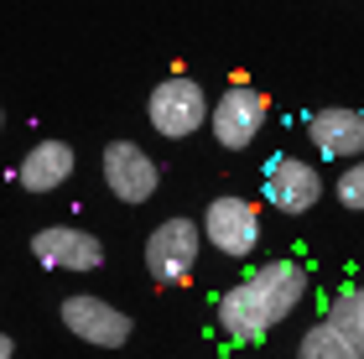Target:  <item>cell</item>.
<instances>
[{
  "mask_svg": "<svg viewBox=\"0 0 364 359\" xmlns=\"http://www.w3.org/2000/svg\"><path fill=\"white\" fill-rule=\"evenodd\" d=\"M99 167H105V188L120 203H146L161 188V167L141 141H109L105 156H99Z\"/></svg>",
  "mask_w": 364,
  "mask_h": 359,
  "instance_id": "cell-5",
  "label": "cell"
},
{
  "mask_svg": "<svg viewBox=\"0 0 364 359\" xmlns=\"http://www.w3.org/2000/svg\"><path fill=\"white\" fill-rule=\"evenodd\" d=\"M73 167H78L73 146L53 136V141H37V146L21 156V167H16V183H21L26 193H58V188L73 177Z\"/></svg>",
  "mask_w": 364,
  "mask_h": 359,
  "instance_id": "cell-11",
  "label": "cell"
},
{
  "mask_svg": "<svg viewBox=\"0 0 364 359\" xmlns=\"http://www.w3.org/2000/svg\"><path fill=\"white\" fill-rule=\"evenodd\" d=\"M203 230L193 219H161L151 235H146V271H151L156 286H182L198 271V255H203Z\"/></svg>",
  "mask_w": 364,
  "mask_h": 359,
  "instance_id": "cell-3",
  "label": "cell"
},
{
  "mask_svg": "<svg viewBox=\"0 0 364 359\" xmlns=\"http://www.w3.org/2000/svg\"><path fill=\"white\" fill-rule=\"evenodd\" d=\"M266 115H271V100L260 94L255 84H229L219 100H213V115H208V130L224 151H245L260 130H266Z\"/></svg>",
  "mask_w": 364,
  "mask_h": 359,
  "instance_id": "cell-4",
  "label": "cell"
},
{
  "mask_svg": "<svg viewBox=\"0 0 364 359\" xmlns=\"http://www.w3.org/2000/svg\"><path fill=\"white\" fill-rule=\"evenodd\" d=\"M333 193H338V203H343V208H354V214H364V156H359V161H349V167L338 172Z\"/></svg>",
  "mask_w": 364,
  "mask_h": 359,
  "instance_id": "cell-14",
  "label": "cell"
},
{
  "mask_svg": "<svg viewBox=\"0 0 364 359\" xmlns=\"http://www.w3.org/2000/svg\"><path fill=\"white\" fill-rule=\"evenodd\" d=\"M296 359H359L354 349H349V338H343L333 323H312V328L302 333V344H296Z\"/></svg>",
  "mask_w": 364,
  "mask_h": 359,
  "instance_id": "cell-13",
  "label": "cell"
},
{
  "mask_svg": "<svg viewBox=\"0 0 364 359\" xmlns=\"http://www.w3.org/2000/svg\"><path fill=\"white\" fill-rule=\"evenodd\" d=\"M63 328L78 333L94 349H120L130 338V313H120L105 297H68L63 302Z\"/></svg>",
  "mask_w": 364,
  "mask_h": 359,
  "instance_id": "cell-8",
  "label": "cell"
},
{
  "mask_svg": "<svg viewBox=\"0 0 364 359\" xmlns=\"http://www.w3.org/2000/svg\"><path fill=\"white\" fill-rule=\"evenodd\" d=\"M302 297H307V271L296 260H266L219 297V328L240 344L266 338L276 323H287L296 313Z\"/></svg>",
  "mask_w": 364,
  "mask_h": 359,
  "instance_id": "cell-1",
  "label": "cell"
},
{
  "mask_svg": "<svg viewBox=\"0 0 364 359\" xmlns=\"http://www.w3.org/2000/svg\"><path fill=\"white\" fill-rule=\"evenodd\" d=\"M203 235L219 255H250L260 245V208L240 193H224L203 208Z\"/></svg>",
  "mask_w": 364,
  "mask_h": 359,
  "instance_id": "cell-6",
  "label": "cell"
},
{
  "mask_svg": "<svg viewBox=\"0 0 364 359\" xmlns=\"http://www.w3.org/2000/svg\"><path fill=\"white\" fill-rule=\"evenodd\" d=\"M328 323L349 338V349L364 359V286H343L333 302H328Z\"/></svg>",
  "mask_w": 364,
  "mask_h": 359,
  "instance_id": "cell-12",
  "label": "cell"
},
{
  "mask_svg": "<svg viewBox=\"0 0 364 359\" xmlns=\"http://www.w3.org/2000/svg\"><path fill=\"white\" fill-rule=\"evenodd\" d=\"M307 136H312L323 161H359L364 156V109L328 105L307 120Z\"/></svg>",
  "mask_w": 364,
  "mask_h": 359,
  "instance_id": "cell-10",
  "label": "cell"
},
{
  "mask_svg": "<svg viewBox=\"0 0 364 359\" xmlns=\"http://www.w3.org/2000/svg\"><path fill=\"white\" fill-rule=\"evenodd\" d=\"M323 198V177L312 161L302 156H276L266 167V203L281 208V214H307Z\"/></svg>",
  "mask_w": 364,
  "mask_h": 359,
  "instance_id": "cell-9",
  "label": "cell"
},
{
  "mask_svg": "<svg viewBox=\"0 0 364 359\" xmlns=\"http://www.w3.org/2000/svg\"><path fill=\"white\" fill-rule=\"evenodd\" d=\"M208 115H213V100L188 73L161 78V84L151 89V100H146V120H151V130L167 136V141H188L193 130H203Z\"/></svg>",
  "mask_w": 364,
  "mask_h": 359,
  "instance_id": "cell-2",
  "label": "cell"
},
{
  "mask_svg": "<svg viewBox=\"0 0 364 359\" xmlns=\"http://www.w3.org/2000/svg\"><path fill=\"white\" fill-rule=\"evenodd\" d=\"M31 250L47 271H99L105 266V245L89 230H73V224H47V230L31 235Z\"/></svg>",
  "mask_w": 364,
  "mask_h": 359,
  "instance_id": "cell-7",
  "label": "cell"
}]
</instances>
